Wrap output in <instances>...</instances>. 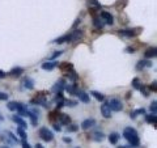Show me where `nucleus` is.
Listing matches in <instances>:
<instances>
[{
	"instance_id": "obj_1",
	"label": "nucleus",
	"mask_w": 157,
	"mask_h": 148,
	"mask_svg": "<svg viewBox=\"0 0 157 148\" xmlns=\"http://www.w3.org/2000/svg\"><path fill=\"white\" fill-rule=\"evenodd\" d=\"M123 138L130 143L131 148H136L140 144V139H139V135H137V131L135 129H132V127H126L123 130Z\"/></svg>"
},
{
	"instance_id": "obj_2",
	"label": "nucleus",
	"mask_w": 157,
	"mask_h": 148,
	"mask_svg": "<svg viewBox=\"0 0 157 148\" xmlns=\"http://www.w3.org/2000/svg\"><path fill=\"white\" fill-rule=\"evenodd\" d=\"M38 135L43 142H47V143L52 142V139H54V134L47 129V127H41L38 131Z\"/></svg>"
},
{
	"instance_id": "obj_3",
	"label": "nucleus",
	"mask_w": 157,
	"mask_h": 148,
	"mask_svg": "<svg viewBox=\"0 0 157 148\" xmlns=\"http://www.w3.org/2000/svg\"><path fill=\"white\" fill-rule=\"evenodd\" d=\"M2 140L6 142V144H16V143L18 142L17 138L14 136V134H12L11 131H6L2 136Z\"/></svg>"
},
{
	"instance_id": "obj_4",
	"label": "nucleus",
	"mask_w": 157,
	"mask_h": 148,
	"mask_svg": "<svg viewBox=\"0 0 157 148\" xmlns=\"http://www.w3.org/2000/svg\"><path fill=\"white\" fill-rule=\"evenodd\" d=\"M107 103H109V107L111 109V111H121V110H123V103L121 102V100H118V98H113V100H110Z\"/></svg>"
},
{
	"instance_id": "obj_5",
	"label": "nucleus",
	"mask_w": 157,
	"mask_h": 148,
	"mask_svg": "<svg viewBox=\"0 0 157 148\" xmlns=\"http://www.w3.org/2000/svg\"><path fill=\"white\" fill-rule=\"evenodd\" d=\"M140 29H127V30H119V34L123 37H135L140 32Z\"/></svg>"
},
{
	"instance_id": "obj_6",
	"label": "nucleus",
	"mask_w": 157,
	"mask_h": 148,
	"mask_svg": "<svg viewBox=\"0 0 157 148\" xmlns=\"http://www.w3.org/2000/svg\"><path fill=\"white\" fill-rule=\"evenodd\" d=\"M93 126H96V119H93V118H88V119L82 121V123H81V129L85 131L92 129Z\"/></svg>"
},
{
	"instance_id": "obj_7",
	"label": "nucleus",
	"mask_w": 157,
	"mask_h": 148,
	"mask_svg": "<svg viewBox=\"0 0 157 148\" xmlns=\"http://www.w3.org/2000/svg\"><path fill=\"white\" fill-rule=\"evenodd\" d=\"M101 18L104 20V24H107V25H113V22H114V18H113V16L109 12H105V11L101 12Z\"/></svg>"
},
{
	"instance_id": "obj_8",
	"label": "nucleus",
	"mask_w": 157,
	"mask_h": 148,
	"mask_svg": "<svg viewBox=\"0 0 157 148\" xmlns=\"http://www.w3.org/2000/svg\"><path fill=\"white\" fill-rule=\"evenodd\" d=\"M76 96L78 97V100H80L81 102H84V103H89V102H90L89 95H88V93H85L84 91H77Z\"/></svg>"
},
{
	"instance_id": "obj_9",
	"label": "nucleus",
	"mask_w": 157,
	"mask_h": 148,
	"mask_svg": "<svg viewBox=\"0 0 157 148\" xmlns=\"http://www.w3.org/2000/svg\"><path fill=\"white\" fill-rule=\"evenodd\" d=\"M64 87H66V80H64V79H60V80L56 81L55 85L52 87V92H55V93L62 92L63 89H64Z\"/></svg>"
},
{
	"instance_id": "obj_10",
	"label": "nucleus",
	"mask_w": 157,
	"mask_h": 148,
	"mask_svg": "<svg viewBox=\"0 0 157 148\" xmlns=\"http://www.w3.org/2000/svg\"><path fill=\"white\" fill-rule=\"evenodd\" d=\"M101 113L105 118H111V109L109 107V103L105 102L101 105Z\"/></svg>"
},
{
	"instance_id": "obj_11",
	"label": "nucleus",
	"mask_w": 157,
	"mask_h": 148,
	"mask_svg": "<svg viewBox=\"0 0 157 148\" xmlns=\"http://www.w3.org/2000/svg\"><path fill=\"white\" fill-rule=\"evenodd\" d=\"M66 42H71V33L64 34V36H62L52 41V43H58V45H62V43H66Z\"/></svg>"
},
{
	"instance_id": "obj_12",
	"label": "nucleus",
	"mask_w": 157,
	"mask_h": 148,
	"mask_svg": "<svg viewBox=\"0 0 157 148\" xmlns=\"http://www.w3.org/2000/svg\"><path fill=\"white\" fill-rule=\"evenodd\" d=\"M84 38V34H82L81 30H75L71 33V42H77V41H81Z\"/></svg>"
},
{
	"instance_id": "obj_13",
	"label": "nucleus",
	"mask_w": 157,
	"mask_h": 148,
	"mask_svg": "<svg viewBox=\"0 0 157 148\" xmlns=\"http://www.w3.org/2000/svg\"><path fill=\"white\" fill-rule=\"evenodd\" d=\"M59 64V63L56 60H50V62H46V63H43L42 64V70H45V71H51L54 70L56 66Z\"/></svg>"
},
{
	"instance_id": "obj_14",
	"label": "nucleus",
	"mask_w": 157,
	"mask_h": 148,
	"mask_svg": "<svg viewBox=\"0 0 157 148\" xmlns=\"http://www.w3.org/2000/svg\"><path fill=\"white\" fill-rule=\"evenodd\" d=\"M22 85H24V88H26V89H33L34 88V80L32 77H29V76H26V77H24V80H22Z\"/></svg>"
},
{
	"instance_id": "obj_15",
	"label": "nucleus",
	"mask_w": 157,
	"mask_h": 148,
	"mask_svg": "<svg viewBox=\"0 0 157 148\" xmlns=\"http://www.w3.org/2000/svg\"><path fill=\"white\" fill-rule=\"evenodd\" d=\"M58 66H59V68H60V71L66 72V73L73 71V66H72V63H66V62H63V63H60V64H58Z\"/></svg>"
},
{
	"instance_id": "obj_16",
	"label": "nucleus",
	"mask_w": 157,
	"mask_h": 148,
	"mask_svg": "<svg viewBox=\"0 0 157 148\" xmlns=\"http://www.w3.org/2000/svg\"><path fill=\"white\" fill-rule=\"evenodd\" d=\"M12 119H13V122H16V123H17L18 127H22V129H26V127H28L26 122L24 121L20 115H12Z\"/></svg>"
},
{
	"instance_id": "obj_17",
	"label": "nucleus",
	"mask_w": 157,
	"mask_h": 148,
	"mask_svg": "<svg viewBox=\"0 0 157 148\" xmlns=\"http://www.w3.org/2000/svg\"><path fill=\"white\" fill-rule=\"evenodd\" d=\"M152 67V63L149 60H140L139 63L136 64V70H144V68H149Z\"/></svg>"
},
{
	"instance_id": "obj_18",
	"label": "nucleus",
	"mask_w": 157,
	"mask_h": 148,
	"mask_svg": "<svg viewBox=\"0 0 157 148\" xmlns=\"http://www.w3.org/2000/svg\"><path fill=\"white\" fill-rule=\"evenodd\" d=\"M58 121H59V123H62V125H70L71 123V118L68 117L67 114H59V117H58Z\"/></svg>"
},
{
	"instance_id": "obj_19",
	"label": "nucleus",
	"mask_w": 157,
	"mask_h": 148,
	"mask_svg": "<svg viewBox=\"0 0 157 148\" xmlns=\"http://www.w3.org/2000/svg\"><path fill=\"white\" fill-rule=\"evenodd\" d=\"M21 73H24V68L22 67H14V68H12V70H11L9 75L14 76V77H18V76H21Z\"/></svg>"
},
{
	"instance_id": "obj_20",
	"label": "nucleus",
	"mask_w": 157,
	"mask_h": 148,
	"mask_svg": "<svg viewBox=\"0 0 157 148\" xmlns=\"http://www.w3.org/2000/svg\"><path fill=\"white\" fill-rule=\"evenodd\" d=\"M119 138H121V135L118 134V132H111V134L109 135V142H110V144H117L118 140H119Z\"/></svg>"
},
{
	"instance_id": "obj_21",
	"label": "nucleus",
	"mask_w": 157,
	"mask_h": 148,
	"mask_svg": "<svg viewBox=\"0 0 157 148\" xmlns=\"http://www.w3.org/2000/svg\"><path fill=\"white\" fill-rule=\"evenodd\" d=\"M144 55L147 59H151V58H155L157 55V53H156V47H149L148 50H147L144 53Z\"/></svg>"
},
{
	"instance_id": "obj_22",
	"label": "nucleus",
	"mask_w": 157,
	"mask_h": 148,
	"mask_svg": "<svg viewBox=\"0 0 157 148\" xmlns=\"http://www.w3.org/2000/svg\"><path fill=\"white\" fill-rule=\"evenodd\" d=\"M64 89L70 93V95H73V96H76V93H77V87H76V84H73V85H66L64 87Z\"/></svg>"
},
{
	"instance_id": "obj_23",
	"label": "nucleus",
	"mask_w": 157,
	"mask_h": 148,
	"mask_svg": "<svg viewBox=\"0 0 157 148\" xmlns=\"http://www.w3.org/2000/svg\"><path fill=\"white\" fill-rule=\"evenodd\" d=\"M90 95L93 96V97H94L96 98V100H98V101H105V96L104 95H102V93H100V92H97V91H92L90 92Z\"/></svg>"
},
{
	"instance_id": "obj_24",
	"label": "nucleus",
	"mask_w": 157,
	"mask_h": 148,
	"mask_svg": "<svg viewBox=\"0 0 157 148\" xmlns=\"http://www.w3.org/2000/svg\"><path fill=\"white\" fill-rule=\"evenodd\" d=\"M105 139V135H104V132H100V131H97L93 134V140L94 142H102Z\"/></svg>"
},
{
	"instance_id": "obj_25",
	"label": "nucleus",
	"mask_w": 157,
	"mask_h": 148,
	"mask_svg": "<svg viewBox=\"0 0 157 148\" xmlns=\"http://www.w3.org/2000/svg\"><path fill=\"white\" fill-rule=\"evenodd\" d=\"M145 121L148 122V123H153V125H157L156 114H148V115H145Z\"/></svg>"
},
{
	"instance_id": "obj_26",
	"label": "nucleus",
	"mask_w": 157,
	"mask_h": 148,
	"mask_svg": "<svg viewBox=\"0 0 157 148\" xmlns=\"http://www.w3.org/2000/svg\"><path fill=\"white\" fill-rule=\"evenodd\" d=\"M7 107L11 111H17V107H18V102H14V101H11V102H8V105Z\"/></svg>"
},
{
	"instance_id": "obj_27",
	"label": "nucleus",
	"mask_w": 157,
	"mask_h": 148,
	"mask_svg": "<svg viewBox=\"0 0 157 148\" xmlns=\"http://www.w3.org/2000/svg\"><path fill=\"white\" fill-rule=\"evenodd\" d=\"M139 114H145V110L141 107V109H137V110H135V111H132L131 114H130V117L134 119V118H136V115H139Z\"/></svg>"
},
{
	"instance_id": "obj_28",
	"label": "nucleus",
	"mask_w": 157,
	"mask_h": 148,
	"mask_svg": "<svg viewBox=\"0 0 157 148\" xmlns=\"http://www.w3.org/2000/svg\"><path fill=\"white\" fill-rule=\"evenodd\" d=\"M16 132H17V135H18L20 138H21L22 140H26V132L24 131V129H22V127H18Z\"/></svg>"
},
{
	"instance_id": "obj_29",
	"label": "nucleus",
	"mask_w": 157,
	"mask_h": 148,
	"mask_svg": "<svg viewBox=\"0 0 157 148\" xmlns=\"http://www.w3.org/2000/svg\"><path fill=\"white\" fill-rule=\"evenodd\" d=\"M132 87H134V89H140L141 84H140V80L137 77H135L134 80H132Z\"/></svg>"
},
{
	"instance_id": "obj_30",
	"label": "nucleus",
	"mask_w": 157,
	"mask_h": 148,
	"mask_svg": "<svg viewBox=\"0 0 157 148\" xmlns=\"http://www.w3.org/2000/svg\"><path fill=\"white\" fill-rule=\"evenodd\" d=\"M64 105L70 106V107H75L77 105V101H72V100H64Z\"/></svg>"
},
{
	"instance_id": "obj_31",
	"label": "nucleus",
	"mask_w": 157,
	"mask_h": 148,
	"mask_svg": "<svg viewBox=\"0 0 157 148\" xmlns=\"http://www.w3.org/2000/svg\"><path fill=\"white\" fill-rule=\"evenodd\" d=\"M77 130H78V126H76V125H71V126L67 127V131H68V132H75V131H77Z\"/></svg>"
},
{
	"instance_id": "obj_32",
	"label": "nucleus",
	"mask_w": 157,
	"mask_h": 148,
	"mask_svg": "<svg viewBox=\"0 0 157 148\" xmlns=\"http://www.w3.org/2000/svg\"><path fill=\"white\" fill-rule=\"evenodd\" d=\"M94 25H96L97 28H102V26H104V22H102V20L94 17Z\"/></svg>"
},
{
	"instance_id": "obj_33",
	"label": "nucleus",
	"mask_w": 157,
	"mask_h": 148,
	"mask_svg": "<svg viewBox=\"0 0 157 148\" xmlns=\"http://www.w3.org/2000/svg\"><path fill=\"white\" fill-rule=\"evenodd\" d=\"M8 100V95L4 92H0V101H7Z\"/></svg>"
},
{
	"instance_id": "obj_34",
	"label": "nucleus",
	"mask_w": 157,
	"mask_h": 148,
	"mask_svg": "<svg viewBox=\"0 0 157 148\" xmlns=\"http://www.w3.org/2000/svg\"><path fill=\"white\" fill-rule=\"evenodd\" d=\"M62 54H63V51H55V53H54L52 55H51V60H54V59H56L58 56H60Z\"/></svg>"
},
{
	"instance_id": "obj_35",
	"label": "nucleus",
	"mask_w": 157,
	"mask_h": 148,
	"mask_svg": "<svg viewBox=\"0 0 157 148\" xmlns=\"http://www.w3.org/2000/svg\"><path fill=\"white\" fill-rule=\"evenodd\" d=\"M88 4H89V6H94V7H97V8H100V3L96 2V0H89V2H88Z\"/></svg>"
},
{
	"instance_id": "obj_36",
	"label": "nucleus",
	"mask_w": 157,
	"mask_h": 148,
	"mask_svg": "<svg viewBox=\"0 0 157 148\" xmlns=\"http://www.w3.org/2000/svg\"><path fill=\"white\" fill-rule=\"evenodd\" d=\"M151 111L153 113V114H156V101H153L151 103Z\"/></svg>"
},
{
	"instance_id": "obj_37",
	"label": "nucleus",
	"mask_w": 157,
	"mask_h": 148,
	"mask_svg": "<svg viewBox=\"0 0 157 148\" xmlns=\"http://www.w3.org/2000/svg\"><path fill=\"white\" fill-rule=\"evenodd\" d=\"M54 130H55V131H58V132H60V131H62V127L59 126L58 123H54Z\"/></svg>"
},
{
	"instance_id": "obj_38",
	"label": "nucleus",
	"mask_w": 157,
	"mask_h": 148,
	"mask_svg": "<svg viewBox=\"0 0 157 148\" xmlns=\"http://www.w3.org/2000/svg\"><path fill=\"white\" fill-rule=\"evenodd\" d=\"M149 89L156 92V81H153V83H152V85H149Z\"/></svg>"
},
{
	"instance_id": "obj_39",
	"label": "nucleus",
	"mask_w": 157,
	"mask_h": 148,
	"mask_svg": "<svg viewBox=\"0 0 157 148\" xmlns=\"http://www.w3.org/2000/svg\"><path fill=\"white\" fill-rule=\"evenodd\" d=\"M22 148H32V147H30V144H29L28 142L24 140V142H22Z\"/></svg>"
},
{
	"instance_id": "obj_40",
	"label": "nucleus",
	"mask_w": 157,
	"mask_h": 148,
	"mask_svg": "<svg viewBox=\"0 0 157 148\" xmlns=\"http://www.w3.org/2000/svg\"><path fill=\"white\" fill-rule=\"evenodd\" d=\"M126 51H127V53H131V54H132V53L135 51V49H134V47H127V49H126Z\"/></svg>"
},
{
	"instance_id": "obj_41",
	"label": "nucleus",
	"mask_w": 157,
	"mask_h": 148,
	"mask_svg": "<svg viewBox=\"0 0 157 148\" xmlns=\"http://www.w3.org/2000/svg\"><path fill=\"white\" fill-rule=\"evenodd\" d=\"M6 76H7V73H6V72H4V71H2V70H0V79L6 77Z\"/></svg>"
},
{
	"instance_id": "obj_42",
	"label": "nucleus",
	"mask_w": 157,
	"mask_h": 148,
	"mask_svg": "<svg viewBox=\"0 0 157 148\" xmlns=\"http://www.w3.org/2000/svg\"><path fill=\"white\" fill-rule=\"evenodd\" d=\"M63 142L64 143H71L72 140H71V138H63Z\"/></svg>"
},
{
	"instance_id": "obj_43",
	"label": "nucleus",
	"mask_w": 157,
	"mask_h": 148,
	"mask_svg": "<svg viewBox=\"0 0 157 148\" xmlns=\"http://www.w3.org/2000/svg\"><path fill=\"white\" fill-rule=\"evenodd\" d=\"M118 148H131V146H119Z\"/></svg>"
},
{
	"instance_id": "obj_44",
	"label": "nucleus",
	"mask_w": 157,
	"mask_h": 148,
	"mask_svg": "<svg viewBox=\"0 0 157 148\" xmlns=\"http://www.w3.org/2000/svg\"><path fill=\"white\" fill-rule=\"evenodd\" d=\"M36 148H43V146H42V144H37Z\"/></svg>"
},
{
	"instance_id": "obj_45",
	"label": "nucleus",
	"mask_w": 157,
	"mask_h": 148,
	"mask_svg": "<svg viewBox=\"0 0 157 148\" xmlns=\"http://www.w3.org/2000/svg\"><path fill=\"white\" fill-rule=\"evenodd\" d=\"M0 148H9V147H8V146H2Z\"/></svg>"
},
{
	"instance_id": "obj_46",
	"label": "nucleus",
	"mask_w": 157,
	"mask_h": 148,
	"mask_svg": "<svg viewBox=\"0 0 157 148\" xmlns=\"http://www.w3.org/2000/svg\"><path fill=\"white\" fill-rule=\"evenodd\" d=\"M3 119H4V118L2 117V114H0V121H3Z\"/></svg>"
},
{
	"instance_id": "obj_47",
	"label": "nucleus",
	"mask_w": 157,
	"mask_h": 148,
	"mask_svg": "<svg viewBox=\"0 0 157 148\" xmlns=\"http://www.w3.org/2000/svg\"><path fill=\"white\" fill-rule=\"evenodd\" d=\"M77 148H80V147H77Z\"/></svg>"
}]
</instances>
